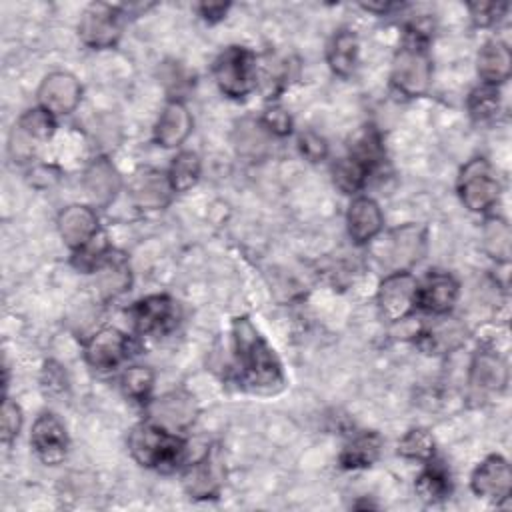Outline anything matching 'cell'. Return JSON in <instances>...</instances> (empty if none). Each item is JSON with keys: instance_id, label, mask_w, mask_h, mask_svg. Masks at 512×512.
Segmentation results:
<instances>
[{"instance_id": "1", "label": "cell", "mask_w": 512, "mask_h": 512, "mask_svg": "<svg viewBox=\"0 0 512 512\" xmlns=\"http://www.w3.org/2000/svg\"><path fill=\"white\" fill-rule=\"evenodd\" d=\"M232 334L236 358L246 380L254 388L266 392L280 388L284 382L282 366L254 324L248 318H236L232 324Z\"/></svg>"}, {"instance_id": "2", "label": "cell", "mask_w": 512, "mask_h": 512, "mask_svg": "<svg viewBox=\"0 0 512 512\" xmlns=\"http://www.w3.org/2000/svg\"><path fill=\"white\" fill-rule=\"evenodd\" d=\"M128 448L140 466L170 468L180 460L184 442L156 422H140L130 432Z\"/></svg>"}, {"instance_id": "3", "label": "cell", "mask_w": 512, "mask_h": 512, "mask_svg": "<svg viewBox=\"0 0 512 512\" xmlns=\"http://www.w3.org/2000/svg\"><path fill=\"white\" fill-rule=\"evenodd\" d=\"M432 80V62L422 34L412 32L392 62V84L406 96H422Z\"/></svg>"}, {"instance_id": "4", "label": "cell", "mask_w": 512, "mask_h": 512, "mask_svg": "<svg viewBox=\"0 0 512 512\" xmlns=\"http://www.w3.org/2000/svg\"><path fill=\"white\" fill-rule=\"evenodd\" d=\"M214 80L230 98H244L256 86V60L244 46H228L214 62Z\"/></svg>"}, {"instance_id": "5", "label": "cell", "mask_w": 512, "mask_h": 512, "mask_svg": "<svg viewBox=\"0 0 512 512\" xmlns=\"http://www.w3.org/2000/svg\"><path fill=\"white\" fill-rule=\"evenodd\" d=\"M458 194L464 206L472 212H484L496 204L500 184L484 158H474L462 168L458 178Z\"/></svg>"}, {"instance_id": "6", "label": "cell", "mask_w": 512, "mask_h": 512, "mask_svg": "<svg viewBox=\"0 0 512 512\" xmlns=\"http://www.w3.org/2000/svg\"><path fill=\"white\" fill-rule=\"evenodd\" d=\"M120 8L104 2L90 4L78 24V34L86 46L110 48L118 42L122 32Z\"/></svg>"}, {"instance_id": "7", "label": "cell", "mask_w": 512, "mask_h": 512, "mask_svg": "<svg viewBox=\"0 0 512 512\" xmlns=\"http://www.w3.org/2000/svg\"><path fill=\"white\" fill-rule=\"evenodd\" d=\"M418 282L408 272H394L386 276L378 288V308L390 322L406 318L416 306Z\"/></svg>"}, {"instance_id": "8", "label": "cell", "mask_w": 512, "mask_h": 512, "mask_svg": "<svg viewBox=\"0 0 512 512\" xmlns=\"http://www.w3.org/2000/svg\"><path fill=\"white\" fill-rule=\"evenodd\" d=\"M30 442H32V448L36 450L38 458L48 466L60 464L68 450L66 428L52 412H42L36 418V422L32 426Z\"/></svg>"}, {"instance_id": "9", "label": "cell", "mask_w": 512, "mask_h": 512, "mask_svg": "<svg viewBox=\"0 0 512 512\" xmlns=\"http://www.w3.org/2000/svg\"><path fill=\"white\" fill-rule=\"evenodd\" d=\"M82 96V88L78 80L68 72H52L48 74L38 88L40 108L54 114H70Z\"/></svg>"}, {"instance_id": "10", "label": "cell", "mask_w": 512, "mask_h": 512, "mask_svg": "<svg viewBox=\"0 0 512 512\" xmlns=\"http://www.w3.org/2000/svg\"><path fill=\"white\" fill-rule=\"evenodd\" d=\"M474 494L488 500H504L512 490V472L504 458L488 456L472 474Z\"/></svg>"}, {"instance_id": "11", "label": "cell", "mask_w": 512, "mask_h": 512, "mask_svg": "<svg viewBox=\"0 0 512 512\" xmlns=\"http://www.w3.org/2000/svg\"><path fill=\"white\" fill-rule=\"evenodd\" d=\"M172 192L168 176L152 168L138 170L130 180V196L134 204L144 210L164 208L170 202Z\"/></svg>"}, {"instance_id": "12", "label": "cell", "mask_w": 512, "mask_h": 512, "mask_svg": "<svg viewBox=\"0 0 512 512\" xmlns=\"http://www.w3.org/2000/svg\"><path fill=\"white\" fill-rule=\"evenodd\" d=\"M126 354H128V340L116 328H102L88 340L84 348L86 362L100 370L114 368L118 362H122Z\"/></svg>"}, {"instance_id": "13", "label": "cell", "mask_w": 512, "mask_h": 512, "mask_svg": "<svg viewBox=\"0 0 512 512\" xmlns=\"http://www.w3.org/2000/svg\"><path fill=\"white\" fill-rule=\"evenodd\" d=\"M94 272L98 290L106 298H114L126 292L132 282L128 258L118 250H104V254L98 258L94 266Z\"/></svg>"}, {"instance_id": "14", "label": "cell", "mask_w": 512, "mask_h": 512, "mask_svg": "<svg viewBox=\"0 0 512 512\" xmlns=\"http://www.w3.org/2000/svg\"><path fill=\"white\" fill-rule=\"evenodd\" d=\"M58 230L64 242L70 248H84L98 232V218L96 214L80 204H72L64 208L58 216Z\"/></svg>"}, {"instance_id": "15", "label": "cell", "mask_w": 512, "mask_h": 512, "mask_svg": "<svg viewBox=\"0 0 512 512\" xmlns=\"http://www.w3.org/2000/svg\"><path fill=\"white\" fill-rule=\"evenodd\" d=\"M458 298V282L444 272H434L426 276L422 286H418L416 304L432 314H446Z\"/></svg>"}, {"instance_id": "16", "label": "cell", "mask_w": 512, "mask_h": 512, "mask_svg": "<svg viewBox=\"0 0 512 512\" xmlns=\"http://www.w3.org/2000/svg\"><path fill=\"white\" fill-rule=\"evenodd\" d=\"M190 132H192V116L188 108L180 100L168 102L156 122L154 140L164 148H174V146H180Z\"/></svg>"}, {"instance_id": "17", "label": "cell", "mask_w": 512, "mask_h": 512, "mask_svg": "<svg viewBox=\"0 0 512 512\" xmlns=\"http://www.w3.org/2000/svg\"><path fill=\"white\" fill-rule=\"evenodd\" d=\"M120 186V174L106 158H96L84 172V188L98 206H108L116 198Z\"/></svg>"}, {"instance_id": "18", "label": "cell", "mask_w": 512, "mask_h": 512, "mask_svg": "<svg viewBox=\"0 0 512 512\" xmlns=\"http://www.w3.org/2000/svg\"><path fill=\"white\" fill-rule=\"evenodd\" d=\"M184 486L194 498H214L222 486V466L214 452H206L184 474Z\"/></svg>"}, {"instance_id": "19", "label": "cell", "mask_w": 512, "mask_h": 512, "mask_svg": "<svg viewBox=\"0 0 512 512\" xmlns=\"http://www.w3.org/2000/svg\"><path fill=\"white\" fill-rule=\"evenodd\" d=\"M348 232L354 242H370L382 230V212L380 206L366 196L356 198L348 208Z\"/></svg>"}, {"instance_id": "20", "label": "cell", "mask_w": 512, "mask_h": 512, "mask_svg": "<svg viewBox=\"0 0 512 512\" xmlns=\"http://www.w3.org/2000/svg\"><path fill=\"white\" fill-rule=\"evenodd\" d=\"M508 370L506 364L492 352H478L470 368V386L478 394L498 392L506 386Z\"/></svg>"}, {"instance_id": "21", "label": "cell", "mask_w": 512, "mask_h": 512, "mask_svg": "<svg viewBox=\"0 0 512 512\" xmlns=\"http://www.w3.org/2000/svg\"><path fill=\"white\" fill-rule=\"evenodd\" d=\"M152 422L164 428H182L194 420V402L188 394L172 392L158 398L152 408Z\"/></svg>"}, {"instance_id": "22", "label": "cell", "mask_w": 512, "mask_h": 512, "mask_svg": "<svg viewBox=\"0 0 512 512\" xmlns=\"http://www.w3.org/2000/svg\"><path fill=\"white\" fill-rule=\"evenodd\" d=\"M510 70H512V56L506 44L492 40L480 48L478 74L486 84L496 86L504 82L510 76Z\"/></svg>"}, {"instance_id": "23", "label": "cell", "mask_w": 512, "mask_h": 512, "mask_svg": "<svg viewBox=\"0 0 512 512\" xmlns=\"http://www.w3.org/2000/svg\"><path fill=\"white\" fill-rule=\"evenodd\" d=\"M130 316H132V322L138 332H154L170 320L172 300L162 294L148 296L132 306Z\"/></svg>"}, {"instance_id": "24", "label": "cell", "mask_w": 512, "mask_h": 512, "mask_svg": "<svg viewBox=\"0 0 512 512\" xmlns=\"http://www.w3.org/2000/svg\"><path fill=\"white\" fill-rule=\"evenodd\" d=\"M328 64L338 76L352 74L358 56V38L350 30H340L328 46Z\"/></svg>"}, {"instance_id": "25", "label": "cell", "mask_w": 512, "mask_h": 512, "mask_svg": "<svg viewBox=\"0 0 512 512\" xmlns=\"http://www.w3.org/2000/svg\"><path fill=\"white\" fill-rule=\"evenodd\" d=\"M380 436L374 432H366L354 438L340 454V464L344 468H366L370 466L380 454Z\"/></svg>"}, {"instance_id": "26", "label": "cell", "mask_w": 512, "mask_h": 512, "mask_svg": "<svg viewBox=\"0 0 512 512\" xmlns=\"http://www.w3.org/2000/svg\"><path fill=\"white\" fill-rule=\"evenodd\" d=\"M374 164H370L368 160L350 154L348 158H342L340 162L334 164V184L342 190V192H356L358 188L364 186L366 176L370 174Z\"/></svg>"}, {"instance_id": "27", "label": "cell", "mask_w": 512, "mask_h": 512, "mask_svg": "<svg viewBox=\"0 0 512 512\" xmlns=\"http://www.w3.org/2000/svg\"><path fill=\"white\" fill-rule=\"evenodd\" d=\"M462 340H464V328L450 318L436 322L422 334V346L436 354L456 348Z\"/></svg>"}, {"instance_id": "28", "label": "cell", "mask_w": 512, "mask_h": 512, "mask_svg": "<svg viewBox=\"0 0 512 512\" xmlns=\"http://www.w3.org/2000/svg\"><path fill=\"white\" fill-rule=\"evenodd\" d=\"M424 252V232L416 226H404L394 230L392 236V258L396 264L404 266L420 258Z\"/></svg>"}, {"instance_id": "29", "label": "cell", "mask_w": 512, "mask_h": 512, "mask_svg": "<svg viewBox=\"0 0 512 512\" xmlns=\"http://www.w3.org/2000/svg\"><path fill=\"white\" fill-rule=\"evenodd\" d=\"M200 178V158L194 152H180L168 172V180L174 192H186L190 190Z\"/></svg>"}, {"instance_id": "30", "label": "cell", "mask_w": 512, "mask_h": 512, "mask_svg": "<svg viewBox=\"0 0 512 512\" xmlns=\"http://www.w3.org/2000/svg\"><path fill=\"white\" fill-rule=\"evenodd\" d=\"M416 492L424 502H430V504L444 500L450 494L448 472L438 464L428 466L416 480Z\"/></svg>"}, {"instance_id": "31", "label": "cell", "mask_w": 512, "mask_h": 512, "mask_svg": "<svg viewBox=\"0 0 512 512\" xmlns=\"http://www.w3.org/2000/svg\"><path fill=\"white\" fill-rule=\"evenodd\" d=\"M56 128L54 116L46 112L44 108H32L26 110L20 120H18V130L28 138V140H46L52 136Z\"/></svg>"}, {"instance_id": "32", "label": "cell", "mask_w": 512, "mask_h": 512, "mask_svg": "<svg viewBox=\"0 0 512 512\" xmlns=\"http://www.w3.org/2000/svg\"><path fill=\"white\" fill-rule=\"evenodd\" d=\"M434 450V438L424 428L410 430L398 444V454L410 460H432Z\"/></svg>"}, {"instance_id": "33", "label": "cell", "mask_w": 512, "mask_h": 512, "mask_svg": "<svg viewBox=\"0 0 512 512\" xmlns=\"http://www.w3.org/2000/svg\"><path fill=\"white\" fill-rule=\"evenodd\" d=\"M498 106H500V94L494 86L486 84V86H480L476 88L470 98H468V110H470V116L474 120H490L496 116L498 112Z\"/></svg>"}, {"instance_id": "34", "label": "cell", "mask_w": 512, "mask_h": 512, "mask_svg": "<svg viewBox=\"0 0 512 512\" xmlns=\"http://www.w3.org/2000/svg\"><path fill=\"white\" fill-rule=\"evenodd\" d=\"M484 246L492 258L506 262L510 258V228L502 220H488L484 226Z\"/></svg>"}, {"instance_id": "35", "label": "cell", "mask_w": 512, "mask_h": 512, "mask_svg": "<svg viewBox=\"0 0 512 512\" xmlns=\"http://www.w3.org/2000/svg\"><path fill=\"white\" fill-rule=\"evenodd\" d=\"M154 386V372L146 366H132L122 374V390L134 400H144Z\"/></svg>"}, {"instance_id": "36", "label": "cell", "mask_w": 512, "mask_h": 512, "mask_svg": "<svg viewBox=\"0 0 512 512\" xmlns=\"http://www.w3.org/2000/svg\"><path fill=\"white\" fill-rule=\"evenodd\" d=\"M22 426V412L18 404L4 398L2 402V442L8 446L20 432Z\"/></svg>"}, {"instance_id": "37", "label": "cell", "mask_w": 512, "mask_h": 512, "mask_svg": "<svg viewBox=\"0 0 512 512\" xmlns=\"http://www.w3.org/2000/svg\"><path fill=\"white\" fill-rule=\"evenodd\" d=\"M506 4H494V2H476L470 4V14L478 26H490L498 22V18L504 14Z\"/></svg>"}, {"instance_id": "38", "label": "cell", "mask_w": 512, "mask_h": 512, "mask_svg": "<svg viewBox=\"0 0 512 512\" xmlns=\"http://www.w3.org/2000/svg\"><path fill=\"white\" fill-rule=\"evenodd\" d=\"M262 124L272 132V134H278V136H286L290 130H292V120L288 116V112L280 106H272L264 112L262 116Z\"/></svg>"}, {"instance_id": "39", "label": "cell", "mask_w": 512, "mask_h": 512, "mask_svg": "<svg viewBox=\"0 0 512 512\" xmlns=\"http://www.w3.org/2000/svg\"><path fill=\"white\" fill-rule=\"evenodd\" d=\"M298 144H300V152H302L308 160H312V162H318V160H322V158L328 154V144H326V140H324L322 136H318L316 132H304V134L300 136Z\"/></svg>"}, {"instance_id": "40", "label": "cell", "mask_w": 512, "mask_h": 512, "mask_svg": "<svg viewBox=\"0 0 512 512\" xmlns=\"http://www.w3.org/2000/svg\"><path fill=\"white\" fill-rule=\"evenodd\" d=\"M44 388L48 394L64 392V388H66V376L60 370V366H56L54 362H48L44 368Z\"/></svg>"}, {"instance_id": "41", "label": "cell", "mask_w": 512, "mask_h": 512, "mask_svg": "<svg viewBox=\"0 0 512 512\" xmlns=\"http://www.w3.org/2000/svg\"><path fill=\"white\" fill-rule=\"evenodd\" d=\"M198 8H200V12H202V16H204L206 20L216 22V20H220V18L226 14L228 4H200Z\"/></svg>"}]
</instances>
